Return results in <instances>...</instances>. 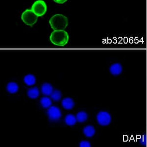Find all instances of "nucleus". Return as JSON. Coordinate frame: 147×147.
I'll use <instances>...</instances> for the list:
<instances>
[{
    "mask_svg": "<svg viewBox=\"0 0 147 147\" xmlns=\"http://www.w3.org/2000/svg\"><path fill=\"white\" fill-rule=\"evenodd\" d=\"M54 2L56 3H59V4H63L65 3V2H67L68 0H53Z\"/></svg>",
    "mask_w": 147,
    "mask_h": 147,
    "instance_id": "aec40b11",
    "label": "nucleus"
},
{
    "mask_svg": "<svg viewBox=\"0 0 147 147\" xmlns=\"http://www.w3.org/2000/svg\"><path fill=\"white\" fill-rule=\"evenodd\" d=\"M147 140L146 135L144 134L140 137V138L139 139V142L142 145L146 146V145H147Z\"/></svg>",
    "mask_w": 147,
    "mask_h": 147,
    "instance_id": "a211bd4d",
    "label": "nucleus"
},
{
    "mask_svg": "<svg viewBox=\"0 0 147 147\" xmlns=\"http://www.w3.org/2000/svg\"><path fill=\"white\" fill-rule=\"evenodd\" d=\"M77 118L75 116L72 114H68L65 118V122L66 124L69 126H73L76 124Z\"/></svg>",
    "mask_w": 147,
    "mask_h": 147,
    "instance_id": "4468645a",
    "label": "nucleus"
},
{
    "mask_svg": "<svg viewBox=\"0 0 147 147\" xmlns=\"http://www.w3.org/2000/svg\"><path fill=\"white\" fill-rule=\"evenodd\" d=\"M122 70H123V68H122V65L119 63H116L112 64L109 68V71L111 74L115 76L120 75L122 72Z\"/></svg>",
    "mask_w": 147,
    "mask_h": 147,
    "instance_id": "0eeeda50",
    "label": "nucleus"
},
{
    "mask_svg": "<svg viewBox=\"0 0 147 147\" xmlns=\"http://www.w3.org/2000/svg\"><path fill=\"white\" fill-rule=\"evenodd\" d=\"M49 24L54 30H64L68 25V20L64 15L57 14L51 18Z\"/></svg>",
    "mask_w": 147,
    "mask_h": 147,
    "instance_id": "f03ea898",
    "label": "nucleus"
},
{
    "mask_svg": "<svg viewBox=\"0 0 147 147\" xmlns=\"http://www.w3.org/2000/svg\"><path fill=\"white\" fill-rule=\"evenodd\" d=\"M62 107L66 110H71L73 109L75 105V103L73 100L70 98H66L61 102Z\"/></svg>",
    "mask_w": 147,
    "mask_h": 147,
    "instance_id": "6e6552de",
    "label": "nucleus"
},
{
    "mask_svg": "<svg viewBox=\"0 0 147 147\" xmlns=\"http://www.w3.org/2000/svg\"><path fill=\"white\" fill-rule=\"evenodd\" d=\"M97 120L100 125L107 126L111 123V117L109 112L100 111L97 114Z\"/></svg>",
    "mask_w": 147,
    "mask_h": 147,
    "instance_id": "39448f33",
    "label": "nucleus"
},
{
    "mask_svg": "<svg viewBox=\"0 0 147 147\" xmlns=\"http://www.w3.org/2000/svg\"><path fill=\"white\" fill-rule=\"evenodd\" d=\"M31 9L38 17H41L46 13L47 5L43 0H37L32 4Z\"/></svg>",
    "mask_w": 147,
    "mask_h": 147,
    "instance_id": "20e7f679",
    "label": "nucleus"
},
{
    "mask_svg": "<svg viewBox=\"0 0 147 147\" xmlns=\"http://www.w3.org/2000/svg\"><path fill=\"white\" fill-rule=\"evenodd\" d=\"M76 118L77 121L79 123H84L87 121L88 115L84 111H80L77 113Z\"/></svg>",
    "mask_w": 147,
    "mask_h": 147,
    "instance_id": "2eb2a0df",
    "label": "nucleus"
},
{
    "mask_svg": "<svg viewBox=\"0 0 147 147\" xmlns=\"http://www.w3.org/2000/svg\"><path fill=\"white\" fill-rule=\"evenodd\" d=\"M80 147H90L91 144L87 141H82L80 144Z\"/></svg>",
    "mask_w": 147,
    "mask_h": 147,
    "instance_id": "6ab92c4d",
    "label": "nucleus"
},
{
    "mask_svg": "<svg viewBox=\"0 0 147 147\" xmlns=\"http://www.w3.org/2000/svg\"><path fill=\"white\" fill-rule=\"evenodd\" d=\"M7 91L11 94H14L18 91L19 86L16 82H10L7 86Z\"/></svg>",
    "mask_w": 147,
    "mask_h": 147,
    "instance_id": "ddd939ff",
    "label": "nucleus"
},
{
    "mask_svg": "<svg viewBox=\"0 0 147 147\" xmlns=\"http://www.w3.org/2000/svg\"><path fill=\"white\" fill-rule=\"evenodd\" d=\"M61 96H62L61 93L59 90L53 91L52 94L51 95V97L52 100L55 102H58L59 100H60L61 98Z\"/></svg>",
    "mask_w": 147,
    "mask_h": 147,
    "instance_id": "f3484780",
    "label": "nucleus"
},
{
    "mask_svg": "<svg viewBox=\"0 0 147 147\" xmlns=\"http://www.w3.org/2000/svg\"><path fill=\"white\" fill-rule=\"evenodd\" d=\"M38 16L35 14L32 9H27L22 13L21 19L26 25L32 27L38 20Z\"/></svg>",
    "mask_w": 147,
    "mask_h": 147,
    "instance_id": "7ed1b4c3",
    "label": "nucleus"
},
{
    "mask_svg": "<svg viewBox=\"0 0 147 147\" xmlns=\"http://www.w3.org/2000/svg\"><path fill=\"white\" fill-rule=\"evenodd\" d=\"M69 36L64 30H54L50 36V40L52 43L56 46H64L69 41Z\"/></svg>",
    "mask_w": 147,
    "mask_h": 147,
    "instance_id": "f257e3e1",
    "label": "nucleus"
},
{
    "mask_svg": "<svg viewBox=\"0 0 147 147\" xmlns=\"http://www.w3.org/2000/svg\"><path fill=\"white\" fill-rule=\"evenodd\" d=\"M83 132L85 136L90 138L94 136V134H95L96 130L93 126L88 125L84 128Z\"/></svg>",
    "mask_w": 147,
    "mask_h": 147,
    "instance_id": "9b49d317",
    "label": "nucleus"
},
{
    "mask_svg": "<svg viewBox=\"0 0 147 147\" xmlns=\"http://www.w3.org/2000/svg\"><path fill=\"white\" fill-rule=\"evenodd\" d=\"M27 95L32 99H36L39 95V91L37 87H32L28 89L27 92Z\"/></svg>",
    "mask_w": 147,
    "mask_h": 147,
    "instance_id": "9d476101",
    "label": "nucleus"
},
{
    "mask_svg": "<svg viewBox=\"0 0 147 147\" xmlns=\"http://www.w3.org/2000/svg\"><path fill=\"white\" fill-rule=\"evenodd\" d=\"M40 104L44 109H48L52 105V100L48 97H43L40 100Z\"/></svg>",
    "mask_w": 147,
    "mask_h": 147,
    "instance_id": "dca6fc26",
    "label": "nucleus"
},
{
    "mask_svg": "<svg viewBox=\"0 0 147 147\" xmlns=\"http://www.w3.org/2000/svg\"><path fill=\"white\" fill-rule=\"evenodd\" d=\"M24 82L28 86H32L35 84L36 78L34 75L28 74L24 77Z\"/></svg>",
    "mask_w": 147,
    "mask_h": 147,
    "instance_id": "f8f14e48",
    "label": "nucleus"
},
{
    "mask_svg": "<svg viewBox=\"0 0 147 147\" xmlns=\"http://www.w3.org/2000/svg\"><path fill=\"white\" fill-rule=\"evenodd\" d=\"M47 114L49 119L52 121L58 120L62 115L60 109L55 106H52L49 108Z\"/></svg>",
    "mask_w": 147,
    "mask_h": 147,
    "instance_id": "423d86ee",
    "label": "nucleus"
},
{
    "mask_svg": "<svg viewBox=\"0 0 147 147\" xmlns=\"http://www.w3.org/2000/svg\"><path fill=\"white\" fill-rule=\"evenodd\" d=\"M53 87L51 84L44 83L41 86V92L44 95L51 96L53 92Z\"/></svg>",
    "mask_w": 147,
    "mask_h": 147,
    "instance_id": "1a4fd4ad",
    "label": "nucleus"
}]
</instances>
